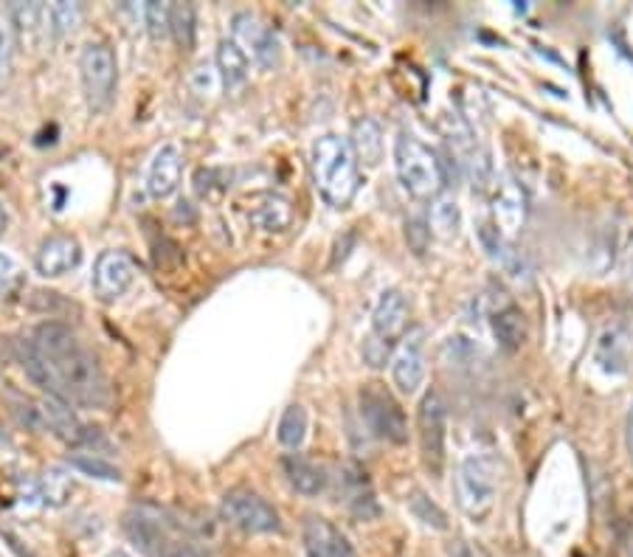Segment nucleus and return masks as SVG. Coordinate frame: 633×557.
<instances>
[{"label": "nucleus", "mask_w": 633, "mask_h": 557, "mask_svg": "<svg viewBox=\"0 0 633 557\" xmlns=\"http://www.w3.org/2000/svg\"><path fill=\"white\" fill-rule=\"evenodd\" d=\"M9 56H12V40L3 29H0V74L9 69Z\"/></svg>", "instance_id": "obj_37"}, {"label": "nucleus", "mask_w": 633, "mask_h": 557, "mask_svg": "<svg viewBox=\"0 0 633 557\" xmlns=\"http://www.w3.org/2000/svg\"><path fill=\"white\" fill-rule=\"evenodd\" d=\"M493 214H496V229L504 237L516 234L527 217V198L516 180H502L493 186Z\"/></svg>", "instance_id": "obj_18"}, {"label": "nucleus", "mask_w": 633, "mask_h": 557, "mask_svg": "<svg viewBox=\"0 0 633 557\" xmlns=\"http://www.w3.org/2000/svg\"><path fill=\"white\" fill-rule=\"evenodd\" d=\"M29 378L49 397L76 409H105L110 402L105 369L99 358L65 324L45 322L20 344Z\"/></svg>", "instance_id": "obj_1"}, {"label": "nucleus", "mask_w": 633, "mask_h": 557, "mask_svg": "<svg viewBox=\"0 0 633 557\" xmlns=\"http://www.w3.org/2000/svg\"><path fill=\"white\" fill-rule=\"evenodd\" d=\"M493 335H496L498 347L507 349V353L521 349L524 340H527V316L521 313V307L507 304V307L496 309L493 313Z\"/></svg>", "instance_id": "obj_22"}, {"label": "nucleus", "mask_w": 633, "mask_h": 557, "mask_svg": "<svg viewBox=\"0 0 633 557\" xmlns=\"http://www.w3.org/2000/svg\"><path fill=\"white\" fill-rule=\"evenodd\" d=\"M68 462L74 464L76 471L87 473V476H96V479H105V482H122V471L118 467H113L110 462H105V459L99 456V453H71Z\"/></svg>", "instance_id": "obj_30"}, {"label": "nucleus", "mask_w": 633, "mask_h": 557, "mask_svg": "<svg viewBox=\"0 0 633 557\" xmlns=\"http://www.w3.org/2000/svg\"><path fill=\"white\" fill-rule=\"evenodd\" d=\"M282 467H285V476L291 482V487L302 495H318L327 490V473L324 467H318L316 462L305 459L302 453H287L282 459Z\"/></svg>", "instance_id": "obj_21"}, {"label": "nucleus", "mask_w": 633, "mask_h": 557, "mask_svg": "<svg viewBox=\"0 0 633 557\" xmlns=\"http://www.w3.org/2000/svg\"><path fill=\"white\" fill-rule=\"evenodd\" d=\"M180 175H183V161H180V149L175 144H163L147 169V192L156 200L169 198L178 192Z\"/></svg>", "instance_id": "obj_17"}, {"label": "nucleus", "mask_w": 633, "mask_h": 557, "mask_svg": "<svg viewBox=\"0 0 633 557\" xmlns=\"http://www.w3.org/2000/svg\"><path fill=\"white\" fill-rule=\"evenodd\" d=\"M220 515L229 521L231 526L243 529L249 535H274L282 529L279 513L274 504H267L260 493L245 487L229 490L220 504Z\"/></svg>", "instance_id": "obj_8"}, {"label": "nucleus", "mask_w": 633, "mask_h": 557, "mask_svg": "<svg viewBox=\"0 0 633 557\" xmlns=\"http://www.w3.org/2000/svg\"><path fill=\"white\" fill-rule=\"evenodd\" d=\"M627 453H631V462H633V409H631V417H627Z\"/></svg>", "instance_id": "obj_38"}, {"label": "nucleus", "mask_w": 633, "mask_h": 557, "mask_svg": "<svg viewBox=\"0 0 633 557\" xmlns=\"http://www.w3.org/2000/svg\"><path fill=\"white\" fill-rule=\"evenodd\" d=\"M391 380L400 395H414L425 380V329L422 327L409 329L394 349Z\"/></svg>", "instance_id": "obj_11"}, {"label": "nucleus", "mask_w": 633, "mask_h": 557, "mask_svg": "<svg viewBox=\"0 0 633 557\" xmlns=\"http://www.w3.org/2000/svg\"><path fill=\"white\" fill-rule=\"evenodd\" d=\"M231 34H234V43L245 51L249 56H254L262 69L274 71L282 62V43L274 31L267 29L256 14L240 12L231 20Z\"/></svg>", "instance_id": "obj_10"}, {"label": "nucleus", "mask_w": 633, "mask_h": 557, "mask_svg": "<svg viewBox=\"0 0 633 557\" xmlns=\"http://www.w3.org/2000/svg\"><path fill=\"white\" fill-rule=\"evenodd\" d=\"M20 285V267L7 254H0V298L9 296Z\"/></svg>", "instance_id": "obj_35"}, {"label": "nucleus", "mask_w": 633, "mask_h": 557, "mask_svg": "<svg viewBox=\"0 0 633 557\" xmlns=\"http://www.w3.org/2000/svg\"><path fill=\"white\" fill-rule=\"evenodd\" d=\"M169 34L183 51L194 49L198 38V12L192 3H169Z\"/></svg>", "instance_id": "obj_26"}, {"label": "nucleus", "mask_w": 633, "mask_h": 557, "mask_svg": "<svg viewBox=\"0 0 633 557\" xmlns=\"http://www.w3.org/2000/svg\"><path fill=\"white\" fill-rule=\"evenodd\" d=\"M405 333H409V298L403 296V291L391 287V291L380 293L378 304H374L369 338L380 340L386 347H398Z\"/></svg>", "instance_id": "obj_12"}, {"label": "nucleus", "mask_w": 633, "mask_h": 557, "mask_svg": "<svg viewBox=\"0 0 633 557\" xmlns=\"http://www.w3.org/2000/svg\"><path fill=\"white\" fill-rule=\"evenodd\" d=\"M411 513H414L416 521H422L425 526H431V529H440V533L442 529H447L445 513H442V509L436 507V504L431 502L425 493L411 495Z\"/></svg>", "instance_id": "obj_32"}, {"label": "nucleus", "mask_w": 633, "mask_h": 557, "mask_svg": "<svg viewBox=\"0 0 633 557\" xmlns=\"http://www.w3.org/2000/svg\"><path fill=\"white\" fill-rule=\"evenodd\" d=\"M310 169L316 189L329 206L344 209L358 192V158L349 138L327 133L316 138L310 149Z\"/></svg>", "instance_id": "obj_3"}, {"label": "nucleus", "mask_w": 633, "mask_h": 557, "mask_svg": "<svg viewBox=\"0 0 633 557\" xmlns=\"http://www.w3.org/2000/svg\"><path fill=\"white\" fill-rule=\"evenodd\" d=\"M80 76H82V91H85L87 111L94 113V116L110 111L118 85L116 54H113L105 43L85 45L80 56Z\"/></svg>", "instance_id": "obj_6"}, {"label": "nucleus", "mask_w": 633, "mask_h": 557, "mask_svg": "<svg viewBox=\"0 0 633 557\" xmlns=\"http://www.w3.org/2000/svg\"><path fill=\"white\" fill-rule=\"evenodd\" d=\"M251 223L265 234H282L293 223V206L285 195H262L260 203L251 209Z\"/></svg>", "instance_id": "obj_20"}, {"label": "nucleus", "mask_w": 633, "mask_h": 557, "mask_svg": "<svg viewBox=\"0 0 633 557\" xmlns=\"http://www.w3.org/2000/svg\"><path fill=\"white\" fill-rule=\"evenodd\" d=\"M597 364L609 375L625 371V335L620 329H609V333L602 335L600 347H597Z\"/></svg>", "instance_id": "obj_27"}, {"label": "nucleus", "mask_w": 633, "mask_h": 557, "mask_svg": "<svg viewBox=\"0 0 633 557\" xmlns=\"http://www.w3.org/2000/svg\"><path fill=\"white\" fill-rule=\"evenodd\" d=\"M478 240H482V245H485L487 256H490V260L496 262L504 273H507V276L518 278V282L529 276V267H527V260H524V254L516 245H513V242H509V237H504L502 231L496 229V225H490V223L478 225Z\"/></svg>", "instance_id": "obj_19"}, {"label": "nucleus", "mask_w": 633, "mask_h": 557, "mask_svg": "<svg viewBox=\"0 0 633 557\" xmlns=\"http://www.w3.org/2000/svg\"><path fill=\"white\" fill-rule=\"evenodd\" d=\"M218 71L220 76H223V85L229 87V91H234V87H240L245 80H249L251 71L249 54H245L234 40H223L218 49Z\"/></svg>", "instance_id": "obj_24"}, {"label": "nucleus", "mask_w": 633, "mask_h": 557, "mask_svg": "<svg viewBox=\"0 0 633 557\" xmlns=\"http://www.w3.org/2000/svg\"><path fill=\"white\" fill-rule=\"evenodd\" d=\"M305 437H307V409L305 406H298V402H293V406H287L285 414H282L279 420V442L285 448H291V451H296V448H302Z\"/></svg>", "instance_id": "obj_28"}, {"label": "nucleus", "mask_w": 633, "mask_h": 557, "mask_svg": "<svg viewBox=\"0 0 633 557\" xmlns=\"http://www.w3.org/2000/svg\"><path fill=\"white\" fill-rule=\"evenodd\" d=\"M447 406L440 391H429L422 397L416 411V433H420L422 462L431 476H440L445 467V437H447Z\"/></svg>", "instance_id": "obj_9"}, {"label": "nucleus", "mask_w": 633, "mask_h": 557, "mask_svg": "<svg viewBox=\"0 0 633 557\" xmlns=\"http://www.w3.org/2000/svg\"><path fill=\"white\" fill-rule=\"evenodd\" d=\"M360 417L378 440L391 442V445H403L409 440V422H405L400 402L391 397L389 389L380 383H367L358 395Z\"/></svg>", "instance_id": "obj_7"}, {"label": "nucleus", "mask_w": 633, "mask_h": 557, "mask_svg": "<svg viewBox=\"0 0 633 557\" xmlns=\"http://www.w3.org/2000/svg\"><path fill=\"white\" fill-rule=\"evenodd\" d=\"M349 144H352L358 164L378 167L383 161V130H380V124L374 118H358Z\"/></svg>", "instance_id": "obj_23"}, {"label": "nucleus", "mask_w": 633, "mask_h": 557, "mask_svg": "<svg viewBox=\"0 0 633 557\" xmlns=\"http://www.w3.org/2000/svg\"><path fill=\"white\" fill-rule=\"evenodd\" d=\"M429 225L440 240H456L462 229V209L456 198H451V195L434 198L429 211Z\"/></svg>", "instance_id": "obj_25"}, {"label": "nucleus", "mask_w": 633, "mask_h": 557, "mask_svg": "<svg viewBox=\"0 0 633 557\" xmlns=\"http://www.w3.org/2000/svg\"><path fill=\"white\" fill-rule=\"evenodd\" d=\"M125 533L147 557H205L183 521L158 504H133L125 513Z\"/></svg>", "instance_id": "obj_2"}, {"label": "nucleus", "mask_w": 633, "mask_h": 557, "mask_svg": "<svg viewBox=\"0 0 633 557\" xmlns=\"http://www.w3.org/2000/svg\"><path fill=\"white\" fill-rule=\"evenodd\" d=\"M627 273H631V278H633V240H631V248H627Z\"/></svg>", "instance_id": "obj_40"}, {"label": "nucleus", "mask_w": 633, "mask_h": 557, "mask_svg": "<svg viewBox=\"0 0 633 557\" xmlns=\"http://www.w3.org/2000/svg\"><path fill=\"white\" fill-rule=\"evenodd\" d=\"M110 557H130V555H125V551H113Z\"/></svg>", "instance_id": "obj_41"}, {"label": "nucleus", "mask_w": 633, "mask_h": 557, "mask_svg": "<svg viewBox=\"0 0 633 557\" xmlns=\"http://www.w3.org/2000/svg\"><path fill=\"white\" fill-rule=\"evenodd\" d=\"M302 540H305L307 557H358L347 535L338 529L336 524H329L321 515H310L302 529Z\"/></svg>", "instance_id": "obj_16"}, {"label": "nucleus", "mask_w": 633, "mask_h": 557, "mask_svg": "<svg viewBox=\"0 0 633 557\" xmlns=\"http://www.w3.org/2000/svg\"><path fill=\"white\" fill-rule=\"evenodd\" d=\"M394 172H398L400 186L416 200L440 198L442 186H445L440 155L411 133H400L394 141Z\"/></svg>", "instance_id": "obj_4"}, {"label": "nucleus", "mask_w": 633, "mask_h": 557, "mask_svg": "<svg viewBox=\"0 0 633 557\" xmlns=\"http://www.w3.org/2000/svg\"><path fill=\"white\" fill-rule=\"evenodd\" d=\"M338 495H341V502L347 504V509L355 518L372 521L380 515L372 482L367 479V471L358 467V464H341V471H338Z\"/></svg>", "instance_id": "obj_14"}, {"label": "nucleus", "mask_w": 633, "mask_h": 557, "mask_svg": "<svg viewBox=\"0 0 633 557\" xmlns=\"http://www.w3.org/2000/svg\"><path fill=\"white\" fill-rule=\"evenodd\" d=\"M189 85H192V91L198 93V96H214V93H220V87H223V76H220V71L214 69V65H209V62H200L198 69L192 71V76H189Z\"/></svg>", "instance_id": "obj_33"}, {"label": "nucleus", "mask_w": 633, "mask_h": 557, "mask_svg": "<svg viewBox=\"0 0 633 557\" xmlns=\"http://www.w3.org/2000/svg\"><path fill=\"white\" fill-rule=\"evenodd\" d=\"M144 20H147V29L149 34L156 40H161L163 34H169V7L167 3H147L144 7Z\"/></svg>", "instance_id": "obj_34"}, {"label": "nucleus", "mask_w": 633, "mask_h": 557, "mask_svg": "<svg viewBox=\"0 0 633 557\" xmlns=\"http://www.w3.org/2000/svg\"><path fill=\"white\" fill-rule=\"evenodd\" d=\"M7 223H9V217H7V211H3V206H0V237H3V231H7Z\"/></svg>", "instance_id": "obj_39"}, {"label": "nucleus", "mask_w": 633, "mask_h": 557, "mask_svg": "<svg viewBox=\"0 0 633 557\" xmlns=\"http://www.w3.org/2000/svg\"><path fill=\"white\" fill-rule=\"evenodd\" d=\"M496 459L485 456V453H471V456L462 459L460 471H456V502H460L462 513L476 524H482L496 507Z\"/></svg>", "instance_id": "obj_5"}, {"label": "nucleus", "mask_w": 633, "mask_h": 557, "mask_svg": "<svg viewBox=\"0 0 633 557\" xmlns=\"http://www.w3.org/2000/svg\"><path fill=\"white\" fill-rule=\"evenodd\" d=\"M82 262V245L76 237L71 234H54L40 245L38 256H34V265L38 273L45 278H56L71 273L74 267H80Z\"/></svg>", "instance_id": "obj_15"}, {"label": "nucleus", "mask_w": 633, "mask_h": 557, "mask_svg": "<svg viewBox=\"0 0 633 557\" xmlns=\"http://www.w3.org/2000/svg\"><path fill=\"white\" fill-rule=\"evenodd\" d=\"M71 490H74V482H71V476H65L63 471H56V467H51L49 473H45L43 479H40L38 484V498L43 504H51V507H60V504H65V498L71 495Z\"/></svg>", "instance_id": "obj_29"}, {"label": "nucleus", "mask_w": 633, "mask_h": 557, "mask_svg": "<svg viewBox=\"0 0 633 557\" xmlns=\"http://www.w3.org/2000/svg\"><path fill=\"white\" fill-rule=\"evenodd\" d=\"M451 557H487L485 549H478V546H471L467 540H456L451 546Z\"/></svg>", "instance_id": "obj_36"}, {"label": "nucleus", "mask_w": 633, "mask_h": 557, "mask_svg": "<svg viewBox=\"0 0 633 557\" xmlns=\"http://www.w3.org/2000/svg\"><path fill=\"white\" fill-rule=\"evenodd\" d=\"M49 25L54 31L56 38H63L68 31H74L82 20V7L80 3H54L49 7Z\"/></svg>", "instance_id": "obj_31"}, {"label": "nucleus", "mask_w": 633, "mask_h": 557, "mask_svg": "<svg viewBox=\"0 0 633 557\" xmlns=\"http://www.w3.org/2000/svg\"><path fill=\"white\" fill-rule=\"evenodd\" d=\"M136 278V260L125 251H105L94 267V291L102 302H116L125 296Z\"/></svg>", "instance_id": "obj_13"}]
</instances>
